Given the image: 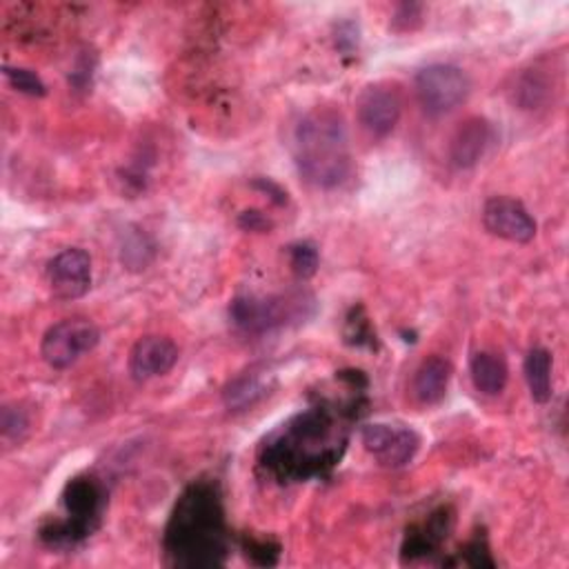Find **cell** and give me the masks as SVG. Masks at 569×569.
<instances>
[{"label": "cell", "mask_w": 569, "mask_h": 569, "mask_svg": "<svg viewBox=\"0 0 569 569\" xmlns=\"http://www.w3.org/2000/svg\"><path fill=\"white\" fill-rule=\"evenodd\" d=\"M296 164L307 182L331 189L342 184L351 173L347 124L340 111L318 107L296 127Z\"/></svg>", "instance_id": "cell-1"}, {"label": "cell", "mask_w": 569, "mask_h": 569, "mask_svg": "<svg viewBox=\"0 0 569 569\" xmlns=\"http://www.w3.org/2000/svg\"><path fill=\"white\" fill-rule=\"evenodd\" d=\"M167 547L176 556V562L202 565L216 562L220 545V507L211 487H191L176 505Z\"/></svg>", "instance_id": "cell-2"}, {"label": "cell", "mask_w": 569, "mask_h": 569, "mask_svg": "<svg viewBox=\"0 0 569 569\" xmlns=\"http://www.w3.org/2000/svg\"><path fill=\"white\" fill-rule=\"evenodd\" d=\"M469 76L456 67L436 62L416 73V96L425 113L445 116L460 107L469 96Z\"/></svg>", "instance_id": "cell-3"}, {"label": "cell", "mask_w": 569, "mask_h": 569, "mask_svg": "<svg viewBox=\"0 0 569 569\" xmlns=\"http://www.w3.org/2000/svg\"><path fill=\"white\" fill-rule=\"evenodd\" d=\"M100 340L98 327L89 318H64L47 329L40 353L53 369H67L89 353Z\"/></svg>", "instance_id": "cell-4"}, {"label": "cell", "mask_w": 569, "mask_h": 569, "mask_svg": "<svg viewBox=\"0 0 569 569\" xmlns=\"http://www.w3.org/2000/svg\"><path fill=\"white\" fill-rule=\"evenodd\" d=\"M482 222L489 233L509 242H529L536 236V220L520 200L493 196L482 207Z\"/></svg>", "instance_id": "cell-5"}, {"label": "cell", "mask_w": 569, "mask_h": 569, "mask_svg": "<svg viewBox=\"0 0 569 569\" xmlns=\"http://www.w3.org/2000/svg\"><path fill=\"white\" fill-rule=\"evenodd\" d=\"M362 445L369 453H373L385 467H402L418 451V436L411 429L393 427L385 422L365 425L360 431Z\"/></svg>", "instance_id": "cell-6"}, {"label": "cell", "mask_w": 569, "mask_h": 569, "mask_svg": "<svg viewBox=\"0 0 569 569\" xmlns=\"http://www.w3.org/2000/svg\"><path fill=\"white\" fill-rule=\"evenodd\" d=\"M49 287L60 300L82 298L91 287V258L82 249H62L47 267Z\"/></svg>", "instance_id": "cell-7"}, {"label": "cell", "mask_w": 569, "mask_h": 569, "mask_svg": "<svg viewBox=\"0 0 569 569\" xmlns=\"http://www.w3.org/2000/svg\"><path fill=\"white\" fill-rule=\"evenodd\" d=\"M400 107L402 102L393 87L371 84L360 93L356 102L358 122L371 138H385L398 124Z\"/></svg>", "instance_id": "cell-8"}, {"label": "cell", "mask_w": 569, "mask_h": 569, "mask_svg": "<svg viewBox=\"0 0 569 569\" xmlns=\"http://www.w3.org/2000/svg\"><path fill=\"white\" fill-rule=\"evenodd\" d=\"M178 362V347L164 336L140 338L129 353V373L133 380L144 382L164 376Z\"/></svg>", "instance_id": "cell-9"}, {"label": "cell", "mask_w": 569, "mask_h": 569, "mask_svg": "<svg viewBox=\"0 0 569 569\" xmlns=\"http://www.w3.org/2000/svg\"><path fill=\"white\" fill-rule=\"evenodd\" d=\"M231 320L247 331H264L284 322L291 313L289 300L282 298H236L229 307Z\"/></svg>", "instance_id": "cell-10"}, {"label": "cell", "mask_w": 569, "mask_h": 569, "mask_svg": "<svg viewBox=\"0 0 569 569\" xmlns=\"http://www.w3.org/2000/svg\"><path fill=\"white\" fill-rule=\"evenodd\" d=\"M489 142H491V127L485 118L473 116L460 122L449 142V158L453 167L458 169L473 167L485 156Z\"/></svg>", "instance_id": "cell-11"}, {"label": "cell", "mask_w": 569, "mask_h": 569, "mask_svg": "<svg viewBox=\"0 0 569 569\" xmlns=\"http://www.w3.org/2000/svg\"><path fill=\"white\" fill-rule=\"evenodd\" d=\"M451 365L440 356H431L422 360L413 376V396L422 405H438L449 387Z\"/></svg>", "instance_id": "cell-12"}, {"label": "cell", "mask_w": 569, "mask_h": 569, "mask_svg": "<svg viewBox=\"0 0 569 569\" xmlns=\"http://www.w3.org/2000/svg\"><path fill=\"white\" fill-rule=\"evenodd\" d=\"M469 371H471L473 387L485 396H498L505 389L507 378H509L505 360L489 351H478L471 358Z\"/></svg>", "instance_id": "cell-13"}, {"label": "cell", "mask_w": 569, "mask_h": 569, "mask_svg": "<svg viewBox=\"0 0 569 569\" xmlns=\"http://www.w3.org/2000/svg\"><path fill=\"white\" fill-rule=\"evenodd\" d=\"M525 380L531 398L538 405L551 400V353L545 347H533L525 358Z\"/></svg>", "instance_id": "cell-14"}, {"label": "cell", "mask_w": 569, "mask_h": 569, "mask_svg": "<svg viewBox=\"0 0 569 569\" xmlns=\"http://www.w3.org/2000/svg\"><path fill=\"white\" fill-rule=\"evenodd\" d=\"M264 393H267V387H264L262 378L256 376V373H247V376H240V378L231 380L224 387L222 400H224L227 409L242 411V409L253 407Z\"/></svg>", "instance_id": "cell-15"}, {"label": "cell", "mask_w": 569, "mask_h": 569, "mask_svg": "<svg viewBox=\"0 0 569 569\" xmlns=\"http://www.w3.org/2000/svg\"><path fill=\"white\" fill-rule=\"evenodd\" d=\"M98 502H100V489L96 487V482L76 478L73 482L67 485L64 505H67L69 513H73V518H78V520L91 518L98 511Z\"/></svg>", "instance_id": "cell-16"}, {"label": "cell", "mask_w": 569, "mask_h": 569, "mask_svg": "<svg viewBox=\"0 0 569 569\" xmlns=\"http://www.w3.org/2000/svg\"><path fill=\"white\" fill-rule=\"evenodd\" d=\"M0 431L7 442H22L29 431V416L18 405H4L0 413Z\"/></svg>", "instance_id": "cell-17"}, {"label": "cell", "mask_w": 569, "mask_h": 569, "mask_svg": "<svg viewBox=\"0 0 569 569\" xmlns=\"http://www.w3.org/2000/svg\"><path fill=\"white\" fill-rule=\"evenodd\" d=\"M153 244L147 240L144 233H131L122 244V264L129 269H144L151 260Z\"/></svg>", "instance_id": "cell-18"}, {"label": "cell", "mask_w": 569, "mask_h": 569, "mask_svg": "<svg viewBox=\"0 0 569 569\" xmlns=\"http://www.w3.org/2000/svg\"><path fill=\"white\" fill-rule=\"evenodd\" d=\"M4 78L9 80V84L13 89H18L20 93L27 96H44L47 87L44 82L29 69H20V67H4Z\"/></svg>", "instance_id": "cell-19"}, {"label": "cell", "mask_w": 569, "mask_h": 569, "mask_svg": "<svg viewBox=\"0 0 569 569\" xmlns=\"http://www.w3.org/2000/svg\"><path fill=\"white\" fill-rule=\"evenodd\" d=\"M291 269L298 278H311L318 269V251L307 242L293 244L291 247Z\"/></svg>", "instance_id": "cell-20"}, {"label": "cell", "mask_w": 569, "mask_h": 569, "mask_svg": "<svg viewBox=\"0 0 569 569\" xmlns=\"http://www.w3.org/2000/svg\"><path fill=\"white\" fill-rule=\"evenodd\" d=\"M238 224H240L242 229H249V231H262V229H269V220H267L260 211H256V209H251V211H242V213H240V218H238Z\"/></svg>", "instance_id": "cell-21"}]
</instances>
